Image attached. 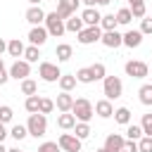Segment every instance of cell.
I'll use <instances>...</instances> for the list:
<instances>
[{
	"label": "cell",
	"instance_id": "1",
	"mask_svg": "<svg viewBox=\"0 0 152 152\" xmlns=\"http://www.w3.org/2000/svg\"><path fill=\"white\" fill-rule=\"evenodd\" d=\"M26 131H28V135H33V138H43L45 131H48V119H45V114H40V112L31 114V116H28V124H26Z\"/></svg>",
	"mask_w": 152,
	"mask_h": 152
},
{
	"label": "cell",
	"instance_id": "2",
	"mask_svg": "<svg viewBox=\"0 0 152 152\" xmlns=\"http://www.w3.org/2000/svg\"><path fill=\"white\" fill-rule=\"evenodd\" d=\"M102 93H104L107 100H116V97H121V93H124V83H121V78H119V76H104Z\"/></svg>",
	"mask_w": 152,
	"mask_h": 152
},
{
	"label": "cell",
	"instance_id": "3",
	"mask_svg": "<svg viewBox=\"0 0 152 152\" xmlns=\"http://www.w3.org/2000/svg\"><path fill=\"white\" fill-rule=\"evenodd\" d=\"M71 112H74V116L78 119V121H90L93 119V104H90V100H86V97H78V100H74V107H71Z\"/></svg>",
	"mask_w": 152,
	"mask_h": 152
},
{
	"label": "cell",
	"instance_id": "4",
	"mask_svg": "<svg viewBox=\"0 0 152 152\" xmlns=\"http://www.w3.org/2000/svg\"><path fill=\"white\" fill-rule=\"evenodd\" d=\"M45 28H48V36H55V38H59V36H64V19L57 14V12H50V14H45Z\"/></svg>",
	"mask_w": 152,
	"mask_h": 152
},
{
	"label": "cell",
	"instance_id": "5",
	"mask_svg": "<svg viewBox=\"0 0 152 152\" xmlns=\"http://www.w3.org/2000/svg\"><path fill=\"white\" fill-rule=\"evenodd\" d=\"M102 38V28L100 26H83L78 31V43L81 45H93Z\"/></svg>",
	"mask_w": 152,
	"mask_h": 152
},
{
	"label": "cell",
	"instance_id": "6",
	"mask_svg": "<svg viewBox=\"0 0 152 152\" xmlns=\"http://www.w3.org/2000/svg\"><path fill=\"white\" fill-rule=\"evenodd\" d=\"M38 76H40L43 81H48V83H55V81H59L62 71H59V66L52 64V62H40V66H38Z\"/></svg>",
	"mask_w": 152,
	"mask_h": 152
},
{
	"label": "cell",
	"instance_id": "7",
	"mask_svg": "<svg viewBox=\"0 0 152 152\" xmlns=\"http://www.w3.org/2000/svg\"><path fill=\"white\" fill-rule=\"evenodd\" d=\"M57 145H59V150H64V152H81V138H76V135H71V133H62L59 140H57Z\"/></svg>",
	"mask_w": 152,
	"mask_h": 152
},
{
	"label": "cell",
	"instance_id": "8",
	"mask_svg": "<svg viewBox=\"0 0 152 152\" xmlns=\"http://www.w3.org/2000/svg\"><path fill=\"white\" fill-rule=\"evenodd\" d=\"M126 74L131 76V78H145L147 76V64L145 62H140V59H131V62H126Z\"/></svg>",
	"mask_w": 152,
	"mask_h": 152
},
{
	"label": "cell",
	"instance_id": "9",
	"mask_svg": "<svg viewBox=\"0 0 152 152\" xmlns=\"http://www.w3.org/2000/svg\"><path fill=\"white\" fill-rule=\"evenodd\" d=\"M28 74H31V66H28V62H26V59H17V62L10 66V76H12V78H17V81L28 78Z\"/></svg>",
	"mask_w": 152,
	"mask_h": 152
},
{
	"label": "cell",
	"instance_id": "10",
	"mask_svg": "<svg viewBox=\"0 0 152 152\" xmlns=\"http://www.w3.org/2000/svg\"><path fill=\"white\" fill-rule=\"evenodd\" d=\"M100 43L114 50V48H121V45H124V36H121L116 28H114V31H102V38H100Z\"/></svg>",
	"mask_w": 152,
	"mask_h": 152
},
{
	"label": "cell",
	"instance_id": "11",
	"mask_svg": "<svg viewBox=\"0 0 152 152\" xmlns=\"http://www.w3.org/2000/svg\"><path fill=\"white\" fill-rule=\"evenodd\" d=\"M78 2H81V0H59L55 12H57L62 19H69L71 14H76V10H78Z\"/></svg>",
	"mask_w": 152,
	"mask_h": 152
},
{
	"label": "cell",
	"instance_id": "12",
	"mask_svg": "<svg viewBox=\"0 0 152 152\" xmlns=\"http://www.w3.org/2000/svg\"><path fill=\"white\" fill-rule=\"evenodd\" d=\"M28 40H31V45H43L45 40H48V28H43V26H33L31 31H28Z\"/></svg>",
	"mask_w": 152,
	"mask_h": 152
},
{
	"label": "cell",
	"instance_id": "13",
	"mask_svg": "<svg viewBox=\"0 0 152 152\" xmlns=\"http://www.w3.org/2000/svg\"><path fill=\"white\" fill-rule=\"evenodd\" d=\"M26 21L33 24V26H40V21H45V12H43L38 5H33V7L26 10Z\"/></svg>",
	"mask_w": 152,
	"mask_h": 152
},
{
	"label": "cell",
	"instance_id": "14",
	"mask_svg": "<svg viewBox=\"0 0 152 152\" xmlns=\"http://www.w3.org/2000/svg\"><path fill=\"white\" fill-rule=\"evenodd\" d=\"M81 19H83V24H86V26H97V24H100V19H102V14H100L95 7H86V10H83V14H81Z\"/></svg>",
	"mask_w": 152,
	"mask_h": 152
},
{
	"label": "cell",
	"instance_id": "15",
	"mask_svg": "<svg viewBox=\"0 0 152 152\" xmlns=\"http://www.w3.org/2000/svg\"><path fill=\"white\" fill-rule=\"evenodd\" d=\"M121 145H124V135H119V133H109L107 140H104L107 152H121Z\"/></svg>",
	"mask_w": 152,
	"mask_h": 152
},
{
	"label": "cell",
	"instance_id": "16",
	"mask_svg": "<svg viewBox=\"0 0 152 152\" xmlns=\"http://www.w3.org/2000/svg\"><path fill=\"white\" fill-rule=\"evenodd\" d=\"M142 43V33L140 31H126L124 33V45L126 48H138Z\"/></svg>",
	"mask_w": 152,
	"mask_h": 152
},
{
	"label": "cell",
	"instance_id": "17",
	"mask_svg": "<svg viewBox=\"0 0 152 152\" xmlns=\"http://www.w3.org/2000/svg\"><path fill=\"white\" fill-rule=\"evenodd\" d=\"M55 104H57L59 112H71V107H74V97H71L69 93L62 90V95H57V102H55Z\"/></svg>",
	"mask_w": 152,
	"mask_h": 152
},
{
	"label": "cell",
	"instance_id": "18",
	"mask_svg": "<svg viewBox=\"0 0 152 152\" xmlns=\"http://www.w3.org/2000/svg\"><path fill=\"white\" fill-rule=\"evenodd\" d=\"M95 112H97V116L109 119V116L114 114V107H112V102H109V100H100V102H95Z\"/></svg>",
	"mask_w": 152,
	"mask_h": 152
},
{
	"label": "cell",
	"instance_id": "19",
	"mask_svg": "<svg viewBox=\"0 0 152 152\" xmlns=\"http://www.w3.org/2000/svg\"><path fill=\"white\" fill-rule=\"evenodd\" d=\"M57 126H59V128H64V131H69V128H74V126H76V116H74L71 112H62V114L57 116Z\"/></svg>",
	"mask_w": 152,
	"mask_h": 152
},
{
	"label": "cell",
	"instance_id": "20",
	"mask_svg": "<svg viewBox=\"0 0 152 152\" xmlns=\"http://www.w3.org/2000/svg\"><path fill=\"white\" fill-rule=\"evenodd\" d=\"M55 55H57V59H59V62H69V59H71V55H74V50H71V45H69V43H59V45H57V50H55Z\"/></svg>",
	"mask_w": 152,
	"mask_h": 152
},
{
	"label": "cell",
	"instance_id": "21",
	"mask_svg": "<svg viewBox=\"0 0 152 152\" xmlns=\"http://www.w3.org/2000/svg\"><path fill=\"white\" fill-rule=\"evenodd\" d=\"M114 121L116 124H124V126H128L131 124V109L128 107H119V109H114Z\"/></svg>",
	"mask_w": 152,
	"mask_h": 152
},
{
	"label": "cell",
	"instance_id": "22",
	"mask_svg": "<svg viewBox=\"0 0 152 152\" xmlns=\"http://www.w3.org/2000/svg\"><path fill=\"white\" fill-rule=\"evenodd\" d=\"M83 26H86V24H83V19H81V17H74V14L64 21V28H66V31H71V33H78Z\"/></svg>",
	"mask_w": 152,
	"mask_h": 152
},
{
	"label": "cell",
	"instance_id": "23",
	"mask_svg": "<svg viewBox=\"0 0 152 152\" xmlns=\"http://www.w3.org/2000/svg\"><path fill=\"white\" fill-rule=\"evenodd\" d=\"M7 52H10L12 57H21V55H24V43H21L19 38H12V40L7 43Z\"/></svg>",
	"mask_w": 152,
	"mask_h": 152
},
{
	"label": "cell",
	"instance_id": "24",
	"mask_svg": "<svg viewBox=\"0 0 152 152\" xmlns=\"http://www.w3.org/2000/svg\"><path fill=\"white\" fill-rule=\"evenodd\" d=\"M138 95H140V102H142L145 107H150V104H152V83H145V86H140Z\"/></svg>",
	"mask_w": 152,
	"mask_h": 152
},
{
	"label": "cell",
	"instance_id": "25",
	"mask_svg": "<svg viewBox=\"0 0 152 152\" xmlns=\"http://www.w3.org/2000/svg\"><path fill=\"white\" fill-rule=\"evenodd\" d=\"M74 86H76V76H71V74H62V76H59V88H62L64 93H69Z\"/></svg>",
	"mask_w": 152,
	"mask_h": 152
},
{
	"label": "cell",
	"instance_id": "26",
	"mask_svg": "<svg viewBox=\"0 0 152 152\" xmlns=\"http://www.w3.org/2000/svg\"><path fill=\"white\" fill-rule=\"evenodd\" d=\"M76 81H78V83H93L95 78H93V71H90V66H83V69H78V71H76Z\"/></svg>",
	"mask_w": 152,
	"mask_h": 152
},
{
	"label": "cell",
	"instance_id": "27",
	"mask_svg": "<svg viewBox=\"0 0 152 152\" xmlns=\"http://www.w3.org/2000/svg\"><path fill=\"white\" fill-rule=\"evenodd\" d=\"M100 26H102V31H114L116 28V17L114 14H104L100 19Z\"/></svg>",
	"mask_w": 152,
	"mask_h": 152
},
{
	"label": "cell",
	"instance_id": "28",
	"mask_svg": "<svg viewBox=\"0 0 152 152\" xmlns=\"http://www.w3.org/2000/svg\"><path fill=\"white\" fill-rule=\"evenodd\" d=\"M145 133H142V128L140 126H135V124H128V128H126V138L128 140H140Z\"/></svg>",
	"mask_w": 152,
	"mask_h": 152
},
{
	"label": "cell",
	"instance_id": "29",
	"mask_svg": "<svg viewBox=\"0 0 152 152\" xmlns=\"http://www.w3.org/2000/svg\"><path fill=\"white\" fill-rule=\"evenodd\" d=\"M40 52H38V45H31V48H24V59L31 64V62H38Z\"/></svg>",
	"mask_w": 152,
	"mask_h": 152
},
{
	"label": "cell",
	"instance_id": "30",
	"mask_svg": "<svg viewBox=\"0 0 152 152\" xmlns=\"http://www.w3.org/2000/svg\"><path fill=\"white\" fill-rule=\"evenodd\" d=\"M36 90H38V83L36 81H31V78H24L21 81V93L24 95H36Z\"/></svg>",
	"mask_w": 152,
	"mask_h": 152
},
{
	"label": "cell",
	"instance_id": "31",
	"mask_svg": "<svg viewBox=\"0 0 152 152\" xmlns=\"http://www.w3.org/2000/svg\"><path fill=\"white\" fill-rule=\"evenodd\" d=\"M74 131H76V138H81V140H86V138L90 135V126H88L86 121H78V124L74 126Z\"/></svg>",
	"mask_w": 152,
	"mask_h": 152
},
{
	"label": "cell",
	"instance_id": "32",
	"mask_svg": "<svg viewBox=\"0 0 152 152\" xmlns=\"http://www.w3.org/2000/svg\"><path fill=\"white\" fill-rule=\"evenodd\" d=\"M10 135H12L14 140H24V138L28 135V131H26V126L17 124V126H12V128H10Z\"/></svg>",
	"mask_w": 152,
	"mask_h": 152
},
{
	"label": "cell",
	"instance_id": "33",
	"mask_svg": "<svg viewBox=\"0 0 152 152\" xmlns=\"http://www.w3.org/2000/svg\"><path fill=\"white\" fill-rule=\"evenodd\" d=\"M38 102H40V97H38V95H28V97H26V102H24L26 112L36 114V112H38Z\"/></svg>",
	"mask_w": 152,
	"mask_h": 152
},
{
	"label": "cell",
	"instance_id": "34",
	"mask_svg": "<svg viewBox=\"0 0 152 152\" xmlns=\"http://www.w3.org/2000/svg\"><path fill=\"white\" fill-rule=\"evenodd\" d=\"M55 109V102L50 100V97H40V102H38V112L40 114H50Z\"/></svg>",
	"mask_w": 152,
	"mask_h": 152
},
{
	"label": "cell",
	"instance_id": "35",
	"mask_svg": "<svg viewBox=\"0 0 152 152\" xmlns=\"http://www.w3.org/2000/svg\"><path fill=\"white\" fill-rule=\"evenodd\" d=\"M131 14L133 17H145V0H138V2H131Z\"/></svg>",
	"mask_w": 152,
	"mask_h": 152
},
{
	"label": "cell",
	"instance_id": "36",
	"mask_svg": "<svg viewBox=\"0 0 152 152\" xmlns=\"http://www.w3.org/2000/svg\"><path fill=\"white\" fill-rule=\"evenodd\" d=\"M131 19H133V14H131L128 7H121V10L116 12V24H128Z\"/></svg>",
	"mask_w": 152,
	"mask_h": 152
},
{
	"label": "cell",
	"instance_id": "37",
	"mask_svg": "<svg viewBox=\"0 0 152 152\" xmlns=\"http://www.w3.org/2000/svg\"><path fill=\"white\" fill-rule=\"evenodd\" d=\"M90 71H93V78H95V81L104 78V74H107V69H104V64H102V62H95V64L90 66Z\"/></svg>",
	"mask_w": 152,
	"mask_h": 152
},
{
	"label": "cell",
	"instance_id": "38",
	"mask_svg": "<svg viewBox=\"0 0 152 152\" xmlns=\"http://www.w3.org/2000/svg\"><path fill=\"white\" fill-rule=\"evenodd\" d=\"M138 152H152V135H142L138 140Z\"/></svg>",
	"mask_w": 152,
	"mask_h": 152
},
{
	"label": "cell",
	"instance_id": "39",
	"mask_svg": "<svg viewBox=\"0 0 152 152\" xmlns=\"http://www.w3.org/2000/svg\"><path fill=\"white\" fill-rule=\"evenodd\" d=\"M140 128H142V133H145V135H152V114H142Z\"/></svg>",
	"mask_w": 152,
	"mask_h": 152
},
{
	"label": "cell",
	"instance_id": "40",
	"mask_svg": "<svg viewBox=\"0 0 152 152\" xmlns=\"http://www.w3.org/2000/svg\"><path fill=\"white\" fill-rule=\"evenodd\" d=\"M12 116H14V112H12V107H7V104H2V107H0V121H2V124H10V121H12Z\"/></svg>",
	"mask_w": 152,
	"mask_h": 152
},
{
	"label": "cell",
	"instance_id": "41",
	"mask_svg": "<svg viewBox=\"0 0 152 152\" xmlns=\"http://www.w3.org/2000/svg\"><path fill=\"white\" fill-rule=\"evenodd\" d=\"M121 152H138V140H124Z\"/></svg>",
	"mask_w": 152,
	"mask_h": 152
},
{
	"label": "cell",
	"instance_id": "42",
	"mask_svg": "<svg viewBox=\"0 0 152 152\" xmlns=\"http://www.w3.org/2000/svg\"><path fill=\"white\" fill-rule=\"evenodd\" d=\"M38 152H59V145L57 142H43L38 147Z\"/></svg>",
	"mask_w": 152,
	"mask_h": 152
},
{
	"label": "cell",
	"instance_id": "43",
	"mask_svg": "<svg viewBox=\"0 0 152 152\" xmlns=\"http://www.w3.org/2000/svg\"><path fill=\"white\" fill-rule=\"evenodd\" d=\"M140 33L145 36V33H152V19H142L140 21Z\"/></svg>",
	"mask_w": 152,
	"mask_h": 152
},
{
	"label": "cell",
	"instance_id": "44",
	"mask_svg": "<svg viewBox=\"0 0 152 152\" xmlns=\"http://www.w3.org/2000/svg\"><path fill=\"white\" fill-rule=\"evenodd\" d=\"M7 78H10V71H5V64H2V59H0V86H5Z\"/></svg>",
	"mask_w": 152,
	"mask_h": 152
},
{
	"label": "cell",
	"instance_id": "45",
	"mask_svg": "<svg viewBox=\"0 0 152 152\" xmlns=\"http://www.w3.org/2000/svg\"><path fill=\"white\" fill-rule=\"evenodd\" d=\"M5 135H10V133H7V128H5V124L0 121V142L5 140Z\"/></svg>",
	"mask_w": 152,
	"mask_h": 152
},
{
	"label": "cell",
	"instance_id": "46",
	"mask_svg": "<svg viewBox=\"0 0 152 152\" xmlns=\"http://www.w3.org/2000/svg\"><path fill=\"white\" fill-rule=\"evenodd\" d=\"M5 50H7V40H2V38H0V55H2Z\"/></svg>",
	"mask_w": 152,
	"mask_h": 152
},
{
	"label": "cell",
	"instance_id": "47",
	"mask_svg": "<svg viewBox=\"0 0 152 152\" xmlns=\"http://www.w3.org/2000/svg\"><path fill=\"white\" fill-rule=\"evenodd\" d=\"M83 2H86V7H95L97 5V0H83Z\"/></svg>",
	"mask_w": 152,
	"mask_h": 152
},
{
	"label": "cell",
	"instance_id": "48",
	"mask_svg": "<svg viewBox=\"0 0 152 152\" xmlns=\"http://www.w3.org/2000/svg\"><path fill=\"white\" fill-rule=\"evenodd\" d=\"M112 0H97V5H109Z\"/></svg>",
	"mask_w": 152,
	"mask_h": 152
},
{
	"label": "cell",
	"instance_id": "49",
	"mask_svg": "<svg viewBox=\"0 0 152 152\" xmlns=\"http://www.w3.org/2000/svg\"><path fill=\"white\" fill-rule=\"evenodd\" d=\"M28 2H31V5H38V2H43V0H28Z\"/></svg>",
	"mask_w": 152,
	"mask_h": 152
},
{
	"label": "cell",
	"instance_id": "50",
	"mask_svg": "<svg viewBox=\"0 0 152 152\" xmlns=\"http://www.w3.org/2000/svg\"><path fill=\"white\" fill-rule=\"evenodd\" d=\"M0 152H7V147H2V142H0Z\"/></svg>",
	"mask_w": 152,
	"mask_h": 152
},
{
	"label": "cell",
	"instance_id": "51",
	"mask_svg": "<svg viewBox=\"0 0 152 152\" xmlns=\"http://www.w3.org/2000/svg\"><path fill=\"white\" fill-rule=\"evenodd\" d=\"M95 152H107V150H104V147H100V150H95Z\"/></svg>",
	"mask_w": 152,
	"mask_h": 152
},
{
	"label": "cell",
	"instance_id": "52",
	"mask_svg": "<svg viewBox=\"0 0 152 152\" xmlns=\"http://www.w3.org/2000/svg\"><path fill=\"white\" fill-rule=\"evenodd\" d=\"M7 152H19V150H7Z\"/></svg>",
	"mask_w": 152,
	"mask_h": 152
},
{
	"label": "cell",
	"instance_id": "53",
	"mask_svg": "<svg viewBox=\"0 0 152 152\" xmlns=\"http://www.w3.org/2000/svg\"><path fill=\"white\" fill-rule=\"evenodd\" d=\"M128 2H138V0H128Z\"/></svg>",
	"mask_w": 152,
	"mask_h": 152
}]
</instances>
